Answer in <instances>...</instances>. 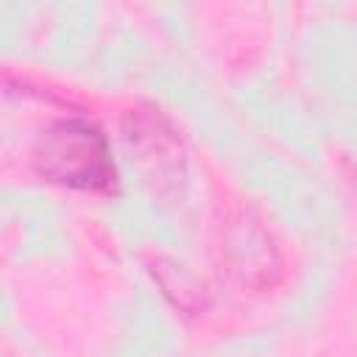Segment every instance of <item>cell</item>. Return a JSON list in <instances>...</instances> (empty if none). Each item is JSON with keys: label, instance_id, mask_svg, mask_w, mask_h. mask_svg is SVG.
<instances>
[{"label": "cell", "instance_id": "1", "mask_svg": "<svg viewBox=\"0 0 357 357\" xmlns=\"http://www.w3.org/2000/svg\"><path fill=\"white\" fill-rule=\"evenodd\" d=\"M33 170L73 190H112L114 187V162L106 137L98 126L67 117L50 123L33 145Z\"/></svg>", "mask_w": 357, "mask_h": 357}]
</instances>
